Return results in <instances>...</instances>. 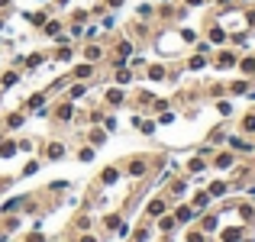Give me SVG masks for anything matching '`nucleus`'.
<instances>
[{
	"label": "nucleus",
	"instance_id": "obj_10",
	"mask_svg": "<svg viewBox=\"0 0 255 242\" xmlns=\"http://www.w3.org/2000/svg\"><path fill=\"white\" fill-rule=\"evenodd\" d=\"M171 210V200L165 197V194H155V197L145 204V210H142V220H149V223H155L158 217H165V213Z\"/></svg>",
	"mask_w": 255,
	"mask_h": 242
},
{
	"label": "nucleus",
	"instance_id": "obj_39",
	"mask_svg": "<svg viewBox=\"0 0 255 242\" xmlns=\"http://www.w3.org/2000/svg\"><path fill=\"white\" fill-rule=\"evenodd\" d=\"M181 3H184L187 10H200V6H207L210 0H181Z\"/></svg>",
	"mask_w": 255,
	"mask_h": 242
},
{
	"label": "nucleus",
	"instance_id": "obj_6",
	"mask_svg": "<svg viewBox=\"0 0 255 242\" xmlns=\"http://www.w3.org/2000/svg\"><path fill=\"white\" fill-rule=\"evenodd\" d=\"M78 55H81L84 62H91V65H100V62H107V42H104V39L81 42V45H78Z\"/></svg>",
	"mask_w": 255,
	"mask_h": 242
},
{
	"label": "nucleus",
	"instance_id": "obj_14",
	"mask_svg": "<svg viewBox=\"0 0 255 242\" xmlns=\"http://www.w3.org/2000/svg\"><path fill=\"white\" fill-rule=\"evenodd\" d=\"M68 78L71 81H100L97 78V65H91V62H71V71H68Z\"/></svg>",
	"mask_w": 255,
	"mask_h": 242
},
{
	"label": "nucleus",
	"instance_id": "obj_38",
	"mask_svg": "<svg viewBox=\"0 0 255 242\" xmlns=\"http://www.w3.org/2000/svg\"><path fill=\"white\" fill-rule=\"evenodd\" d=\"M13 181H16V178H10V174H0V194H6V191H10V187H13Z\"/></svg>",
	"mask_w": 255,
	"mask_h": 242
},
{
	"label": "nucleus",
	"instance_id": "obj_4",
	"mask_svg": "<svg viewBox=\"0 0 255 242\" xmlns=\"http://www.w3.org/2000/svg\"><path fill=\"white\" fill-rule=\"evenodd\" d=\"M239 55H243V52H239L236 45H220V49H213V55H210V68L213 71H236Z\"/></svg>",
	"mask_w": 255,
	"mask_h": 242
},
{
	"label": "nucleus",
	"instance_id": "obj_13",
	"mask_svg": "<svg viewBox=\"0 0 255 242\" xmlns=\"http://www.w3.org/2000/svg\"><path fill=\"white\" fill-rule=\"evenodd\" d=\"M123 181V168H120V161H113V165H107V168H100V174H97V187H113V184H120Z\"/></svg>",
	"mask_w": 255,
	"mask_h": 242
},
{
	"label": "nucleus",
	"instance_id": "obj_36",
	"mask_svg": "<svg viewBox=\"0 0 255 242\" xmlns=\"http://www.w3.org/2000/svg\"><path fill=\"white\" fill-rule=\"evenodd\" d=\"M184 242H210V236H207V233H200L197 226H194V230H187V236H184Z\"/></svg>",
	"mask_w": 255,
	"mask_h": 242
},
{
	"label": "nucleus",
	"instance_id": "obj_8",
	"mask_svg": "<svg viewBox=\"0 0 255 242\" xmlns=\"http://www.w3.org/2000/svg\"><path fill=\"white\" fill-rule=\"evenodd\" d=\"M68 155V142L65 139H45L42 149H39V158L42 161H62Z\"/></svg>",
	"mask_w": 255,
	"mask_h": 242
},
{
	"label": "nucleus",
	"instance_id": "obj_21",
	"mask_svg": "<svg viewBox=\"0 0 255 242\" xmlns=\"http://www.w3.org/2000/svg\"><path fill=\"white\" fill-rule=\"evenodd\" d=\"M26 75H23V71H19V68H13V65H10V68H3V71H0V91H10V87H16L19 84V81H23Z\"/></svg>",
	"mask_w": 255,
	"mask_h": 242
},
{
	"label": "nucleus",
	"instance_id": "obj_23",
	"mask_svg": "<svg viewBox=\"0 0 255 242\" xmlns=\"http://www.w3.org/2000/svg\"><path fill=\"white\" fill-rule=\"evenodd\" d=\"M110 81H113V84H120V87H129L132 81H136V71H132L129 65H117L113 75H110Z\"/></svg>",
	"mask_w": 255,
	"mask_h": 242
},
{
	"label": "nucleus",
	"instance_id": "obj_7",
	"mask_svg": "<svg viewBox=\"0 0 255 242\" xmlns=\"http://www.w3.org/2000/svg\"><path fill=\"white\" fill-rule=\"evenodd\" d=\"M239 161H243V155H236L233 149H226V145H223V149H217V152H213L210 168H217V171H226V174H230L233 168L239 165Z\"/></svg>",
	"mask_w": 255,
	"mask_h": 242
},
{
	"label": "nucleus",
	"instance_id": "obj_17",
	"mask_svg": "<svg viewBox=\"0 0 255 242\" xmlns=\"http://www.w3.org/2000/svg\"><path fill=\"white\" fill-rule=\"evenodd\" d=\"M207 194H210L213 200H223V197H230L233 194V184H230V178H217V181H207Z\"/></svg>",
	"mask_w": 255,
	"mask_h": 242
},
{
	"label": "nucleus",
	"instance_id": "obj_11",
	"mask_svg": "<svg viewBox=\"0 0 255 242\" xmlns=\"http://www.w3.org/2000/svg\"><path fill=\"white\" fill-rule=\"evenodd\" d=\"M200 36H204L207 42L213 45V49H220V45H230V36H226V29H223V26H220L213 16L207 19V26H204V32H200Z\"/></svg>",
	"mask_w": 255,
	"mask_h": 242
},
{
	"label": "nucleus",
	"instance_id": "obj_15",
	"mask_svg": "<svg viewBox=\"0 0 255 242\" xmlns=\"http://www.w3.org/2000/svg\"><path fill=\"white\" fill-rule=\"evenodd\" d=\"M78 58V42H71V45H55V49L49 52V62H55V65H71Z\"/></svg>",
	"mask_w": 255,
	"mask_h": 242
},
{
	"label": "nucleus",
	"instance_id": "obj_20",
	"mask_svg": "<svg viewBox=\"0 0 255 242\" xmlns=\"http://www.w3.org/2000/svg\"><path fill=\"white\" fill-rule=\"evenodd\" d=\"M26 120H29V113H26L23 107H16V110H10V113L3 117V129H6V132H16L19 126L26 123Z\"/></svg>",
	"mask_w": 255,
	"mask_h": 242
},
{
	"label": "nucleus",
	"instance_id": "obj_22",
	"mask_svg": "<svg viewBox=\"0 0 255 242\" xmlns=\"http://www.w3.org/2000/svg\"><path fill=\"white\" fill-rule=\"evenodd\" d=\"M255 81L249 78H236V81H226V97H246V94L252 91Z\"/></svg>",
	"mask_w": 255,
	"mask_h": 242
},
{
	"label": "nucleus",
	"instance_id": "obj_1",
	"mask_svg": "<svg viewBox=\"0 0 255 242\" xmlns=\"http://www.w3.org/2000/svg\"><path fill=\"white\" fill-rule=\"evenodd\" d=\"M152 49L158 52V58H165V62H178V58H184V52H191L187 49V42L181 39V32H178V26H158L155 32H152Z\"/></svg>",
	"mask_w": 255,
	"mask_h": 242
},
{
	"label": "nucleus",
	"instance_id": "obj_5",
	"mask_svg": "<svg viewBox=\"0 0 255 242\" xmlns=\"http://www.w3.org/2000/svg\"><path fill=\"white\" fill-rule=\"evenodd\" d=\"M100 104L107 110H120V107H129V91L120 84H110V87H100Z\"/></svg>",
	"mask_w": 255,
	"mask_h": 242
},
{
	"label": "nucleus",
	"instance_id": "obj_9",
	"mask_svg": "<svg viewBox=\"0 0 255 242\" xmlns=\"http://www.w3.org/2000/svg\"><path fill=\"white\" fill-rule=\"evenodd\" d=\"M187 187H191V178H187V174L168 178V181H165V197H168L171 204H178V200H184V197H187Z\"/></svg>",
	"mask_w": 255,
	"mask_h": 242
},
{
	"label": "nucleus",
	"instance_id": "obj_35",
	"mask_svg": "<svg viewBox=\"0 0 255 242\" xmlns=\"http://www.w3.org/2000/svg\"><path fill=\"white\" fill-rule=\"evenodd\" d=\"M39 168H42V158H29V161L23 165V171H19V178H32Z\"/></svg>",
	"mask_w": 255,
	"mask_h": 242
},
{
	"label": "nucleus",
	"instance_id": "obj_34",
	"mask_svg": "<svg viewBox=\"0 0 255 242\" xmlns=\"http://www.w3.org/2000/svg\"><path fill=\"white\" fill-rule=\"evenodd\" d=\"M155 123H158V126H171V123H178V110H171V107H168V110H162V113L155 117Z\"/></svg>",
	"mask_w": 255,
	"mask_h": 242
},
{
	"label": "nucleus",
	"instance_id": "obj_12",
	"mask_svg": "<svg viewBox=\"0 0 255 242\" xmlns=\"http://www.w3.org/2000/svg\"><path fill=\"white\" fill-rule=\"evenodd\" d=\"M171 213H174V223H178V226H194V223H197V210H194L187 200L171 204Z\"/></svg>",
	"mask_w": 255,
	"mask_h": 242
},
{
	"label": "nucleus",
	"instance_id": "obj_37",
	"mask_svg": "<svg viewBox=\"0 0 255 242\" xmlns=\"http://www.w3.org/2000/svg\"><path fill=\"white\" fill-rule=\"evenodd\" d=\"M71 242H100V236L87 230V233H75V239H71Z\"/></svg>",
	"mask_w": 255,
	"mask_h": 242
},
{
	"label": "nucleus",
	"instance_id": "obj_31",
	"mask_svg": "<svg viewBox=\"0 0 255 242\" xmlns=\"http://www.w3.org/2000/svg\"><path fill=\"white\" fill-rule=\"evenodd\" d=\"M16 242H52L49 236H45L42 230H36V226H32V230H26V233H19V239Z\"/></svg>",
	"mask_w": 255,
	"mask_h": 242
},
{
	"label": "nucleus",
	"instance_id": "obj_27",
	"mask_svg": "<svg viewBox=\"0 0 255 242\" xmlns=\"http://www.w3.org/2000/svg\"><path fill=\"white\" fill-rule=\"evenodd\" d=\"M226 136H230V129H226V126H223V123H220V126H213V129H210V132H207V142H210V145H213V149H223V142H226Z\"/></svg>",
	"mask_w": 255,
	"mask_h": 242
},
{
	"label": "nucleus",
	"instance_id": "obj_19",
	"mask_svg": "<svg viewBox=\"0 0 255 242\" xmlns=\"http://www.w3.org/2000/svg\"><path fill=\"white\" fill-rule=\"evenodd\" d=\"M139 78H145V81H165L168 78V65L165 62H145V68H142V75Z\"/></svg>",
	"mask_w": 255,
	"mask_h": 242
},
{
	"label": "nucleus",
	"instance_id": "obj_33",
	"mask_svg": "<svg viewBox=\"0 0 255 242\" xmlns=\"http://www.w3.org/2000/svg\"><path fill=\"white\" fill-rule=\"evenodd\" d=\"M97 158V149H94V145H81V149H78V161H81V165H91V161Z\"/></svg>",
	"mask_w": 255,
	"mask_h": 242
},
{
	"label": "nucleus",
	"instance_id": "obj_44",
	"mask_svg": "<svg viewBox=\"0 0 255 242\" xmlns=\"http://www.w3.org/2000/svg\"><path fill=\"white\" fill-rule=\"evenodd\" d=\"M155 3H168V0H155Z\"/></svg>",
	"mask_w": 255,
	"mask_h": 242
},
{
	"label": "nucleus",
	"instance_id": "obj_16",
	"mask_svg": "<svg viewBox=\"0 0 255 242\" xmlns=\"http://www.w3.org/2000/svg\"><path fill=\"white\" fill-rule=\"evenodd\" d=\"M81 139H84L87 145H94V149H100V145H107V139H110V132H107V129H104L100 123H91V126H87V129L81 132Z\"/></svg>",
	"mask_w": 255,
	"mask_h": 242
},
{
	"label": "nucleus",
	"instance_id": "obj_32",
	"mask_svg": "<svg viewBox=\"0 0 255 242\" xmlns=\"http://www.w3.org/2000/svg\"><path fill=\"white\" fill-rule=\"evenodd\" d=\"M213 107H217V113H220L223 120H230L233 113H236V110H233V100H230V97H220V100H213Z\"/></svg>",
	"mask_w": 255,
	"mask_h": 242
},
{
	"label": "nucleus",
	"instance_id": "obj_24",
	"mask_svg": "<svg viewBox=\"0 0 255 242\" xmlns=\"http://www.w3.org/2000/svg\"><path fill=\"white\" fill-rule=\"evenodd\" d=\"M236 71H239L243 78L255 81V52H243V55H239V65H236Z\"/></svg>",
	"mask_w": 255,
	"mask_h": 242
},
{
	"label": "nucleus",
	"instance_id": "obj_41",
	"mask_svg": "<svg viewBox=\"0 0 255 242\" xmlns=\"http://www.w3.org/2000/svg\"><path fill=\"white\" fill-rule=\"evenodd\" d=\"M104 3H107V10H110V13H117V10H123L126 0H104Z\"/></svg>",
	"mask_w": 255,
	"mask_h": 242
},
{
	"label": "nucleus",
	"instance_id": "obj_29",
	"mask_svg": "<svg viewBox=\"0 0 255 242\" xmlns=\"http://www.w3.org/2000/svg\"><path fill=\"white\" fill-rule=\"evenodd\" d=\"M136 19H142V23H155V3H139L136 6Z\"/></svg>",
	"mask_w": 255,
	"mask_h": 242
},
{
	"label": "nucleus",
	"instance_id": "obj_30",
	"mask_svg": "<svg viewBox=\"0 0 255 242\" xmlns=\"http://www.w3.org/2000/svg\"><path fill=\"white\" fill-rule=\"evenodd\" d=\"M178 32H181V39L187 42V49L200 39V29H194V26H187V23H178Z\"/></svg>",
	"mask_w": 255,
	"mask_h": 242
},
{
	"label": "nucleus",
	"instance_id": "obj_42",
	"mask_svg": "<svg viewBox=\"0 0 255 242\" xmlns=\"http://www.w3.org/2000/svg\"><path fill=\"white\" fill-rule=\"evenodd\" d=\"M10 10H13V0H0V13H6V16H10Z\"/></svg>",
	"mask_w": 255,
	"mask_h": 242
},
{
	"label": "nucleus",
	"instance_id": "obj_40",
	"mask_svg": "<svg viewBox=\"0 0 255 242\" xmlns=\"http://www.w3.org/2000/svg\"><path fill=\"white\" fill-rule=\"evenodd\" d=\"M16 145H19V152H32V149H36L32 139H16Z\"/></svg>",
	"mask_w": 255,
	"mask_h": 242
},
{
	"label": "nucleus",
	"instance_id": "obj_25",
	"mask_svg": "<svg viewBox=\"0 0 255 242\" xmlns=\"http://www.w3.org/2000/svg\"><path fill=\"white\" fill-rule=\"evenodd\" d=\"M13 155H19V145L13 139V132H3L0 136V158H13Z\"/></svg>",
	"mask_w": 255,
	"mask_h": 242
},
{
	"label": "nucleus",
	"instance_id": "obj_2",
	"mask_svg": "<svg viewBox=\"0 0 255 242\" xmlns=\"http://www.w3.org/2000/svg\"><path fill=\"white\" fill-rule=\"evenodd\" d=\"M120 168H123V178H129V181H145V178H152V155H145V152H136V155H129L126 161H120Z\"/></svg>",
	"mask_w": 255,
	"mask_h": 242
},
{
	"label": "nucleus",
	"instance_id": "obj_45",
	"mask_svg": "<svg viewBox=\"0 0 255 242\" xmlns=\"http://www.w3.org/2000/svg\"><path fill=\"white\" fill-rule=\"evenodd\" d=\"M39 3H52V0H39Z\"/></svg>",
	"mask_w": 255,
	"mask_h": 242
},
{
	"label": "nucleus",
	"instance_id": "obj_26",
	"mask_svg": "<svg viewBox=\"0 0 255 242\" xmlns=\"http://www.w3.org/2000/svg\"><path fill=\"white\" fill-rule=\"evenodd\" d=\"M62 29H65V19H62V16H49V19H45V26H42L39 32H42L45 39H55Z\"/></svg>",
	"mask_w": 255,
	"mask_h": 242
},
{
	"label": "nucleus",
	"instance_id": "obj_3",
	"mask_svg": "<svg viewBox=\"0 0 255 242\" xmlns=\"http://www.w3.org/2000/svg\"><path fill=\"white\" fill-rule=\"evenodd\" d=\"M75 117H78V104H75V100L58 97L55 104H49V120L55 126H71V123H75Z\"/></svg>",
	"mask_w": 255,
	"mask_h": 242
},
{
	"label": "nucleus",
	"instance_id": "obj_28",
	"mask_svg": "<svg viewBox=\"0 0 255 242\" xmlns=\"http://www.w3.org/2000/svg\"><path fill=\"white\" fill-rule=\"evenodd\" d=\"M155 230L162 233V236H171V233L178 230V223H174V213H171V210L165 213V217H158V220H155Z\"/></svg>",
	"mask_w": 255,
	"mask_h": 242
},
{
	"label": "nucleus",
	"instance_id": "obj_43",
	"mask_svg": "<svg viewBox=\"0 0 255 242\" xmlns=\"http://www.w3.org/2000/svg\"><path fill=\"white\" fill-rule=\"evenodd\" d=\"M0 107H3V91H0Z\"/></svg>",
	"mask_w": 255,
	"mask_h": 242
},
{
	"label": "nucleus",
	"instance_id": "obj_18",
	"mask_svg": "<svg viewBox=\"0 0 255 242\" xmlns=\"http://www.w3.org/2000/svg\"><path fill=\"white\" fill-rule=\"evenodd\" d=\"M187 204H191L194 210H197V217H200V213H207V210H213V197L207 194V187H200V191H194Z\"/></svg>",
	"mask_w": 255,
	"mask_h": 242
}]
</instances>
